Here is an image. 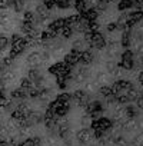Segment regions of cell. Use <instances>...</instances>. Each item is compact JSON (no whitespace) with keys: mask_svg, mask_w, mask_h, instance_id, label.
<instances>
[{"mask_svg":"<svg viewBox=\"0 0 143 146\" xmlns=\"http://www.w3.org/2000/svg\"><path fill=\"white\" fill-rule=\"evenodd\" d=\"M113 122L109 117H97L95 120H92L90 123V129L93 132H107L109 129H112Z\"/></svg>","mask_w":143,"mask_h":146,"instance_id":"6da1fadb","label":"cell"},{"mask_svg":"<svg viewBox=\"0 0 143 146\" xmlns=\"http://www.w3.org/2000/svg\"><path fill=\"white\" fill-rule=\"evenodd\" d=\"M119 67H122L123 70H132L134 69V59H133V52L130 49H126L122 56H120V62L117 64Z\"/></svg>","mask_w":143,"mask_h":146,"instance_id":"7a4b0ae2","label":"cell"},{"mask_svg":"<svg viewBox=\"0 0 143 146\" xmlns=\"http://www.w3.org/2000/svg\"><path fill=\"white\" fill-rule=\"evenodd\" d=\"M89 44H90V47H93V49L102 50V49L106 46V39H105V36H103L102 33H99V32H92V37H90V40H89Z\"/></svg>","mask_w":143,"mask_h":146,"instance_id":"3957f363","label":"cell"},{"mask_svg":"<svg viewBox=\"0 0 143 146\" xmlns=\"http://www.w3.org/2000/svg\"><path fill=\"white\" fill-rule=\"evenodd\" d=\"M76 139H77L80 143H85V145L90 146V142L95 139L93 130H92L90 127H83V129H80V130L76 133Z\"/></svg>","mask_w":143,"mask_h":146,"instance_id":"277c9868","label":"cell"},{"mask_svg":"<svg viewBox=\"0 0 143 146\" xmlns=\"http://www.w3.org/2000/svg\"><path fill=\"white\" fill-rule=\"evenodd\" d=\"M64 67H66V64L63 63V62H56L54 64H52L49 69H47V72L50 73V75H53V76H59V75H62V72L64 70Z\"/></svg>","mask_w":143,"mask_h":146,"instance_id":"5b68a950","label":"cell"},{"mask_svg":"<svg viewBox=\"0 0 143 146\" xmlns=\"http://www.w3.org/2000/svg\"><path fill=\"white\" fill-rule=\"evenodd\" d=\"M132 29H127L122 33V39H120V46H123L124 49H129L132 46Z\"/></svg>","mask_w":143,"mask_h":146,"instance_id":"8992f818","label":"cell"},{"mask_svg":"<svg viewBox=\"0 0 143 146\" xmlns=\"http://www.w3.org/2000/svg\"><path fill=\"white\" fill-rule=\"evenodd\" d=\"M75 9L79 15H82L83 12L87 10V5H86V0H75Z\"/></svg>","mask_w":143,"mask_h":146,"instance_id":"52a82bcc","label":"cell"},{"mask_svg":"<svg viewBox=\"0 0 143 146\" xmlns=\"http://www.w3.org/2000/svg\"><path fill=\"white\" fill-rule=\"evenodd\" d=\"M56 37V33L50 32V30H43L40 33V42H50Z\"/></svg>","mask_w":143,"mask_h":146,"instance_id":"ba28073f","label":"cell"},{"mask_svg":"<svg viewBox=\"0 0 143 146\" xmlns=\"http://www.w3.org/2000/svg\"><path fill=\"white\" fill-rule=\"evenodd\" d=\"M132 7H133V0H120L119 5H117V9L120 12L127 10V9H132Z\"/></svg>","mask_w":143,"mask_h":146,"instance_id":"9c48e42d","label":"cell"},{"mask_svg":"<svg viewBox=\"0 0 143 146\" xmlns=\"http://www.w3.org/2000/svg\"><path fill=\"white\" fill-rule=\"evenodd\" d=\"M59 35H60L63 39H70V37H72V35H73V29L69 27V26H64V27L59 32Z\"/></svg>","mask_w":143,"mask_h":146,"instance_id":"30bf717a","label":"cell"},{"mask_svg":"<svg viewBox=\"0 0 143 146\" xmlns=\"http://www.w3.org/2000/svg\"><path fill=\"white\" fill-rule=\"evenodd\" d=\"M106 29H107L109 33H113V32L117 30V23H109V25L106 26Z\"/></svg>","mask_w":143,"mask_h":146,"instance_id":"8fae6325","label":"cell"},{"mask_svg":"<svg viewBox=\"0 0 143 146\" xmlns=\"http://www.w3.org/2000/svg\"><path fill=\"white\" fill-rule=\"evenodd\" d=\"M137 79H139V82H140V85H142V88H143V70L139 73V76H137Z\"/></svg>","mask_w":143,"mask_h":146,"instance_id":"7c38bea8","label":"cell"},{"mask_svg":"<svg viewBox=\"0 0 143 146\" xmlns=\"http://www.w3.org/2000/svg\"><path fill=\"white\" fill-rule=\"evenodd\" d=\"M26 19H27V20H32V19H33V15H32L30 12H29V13H26Z\"/></svg>","mask_w":143,"mask_h":146,"instance_id":"4fadbf2b","label":"cell"}]
</instances>
